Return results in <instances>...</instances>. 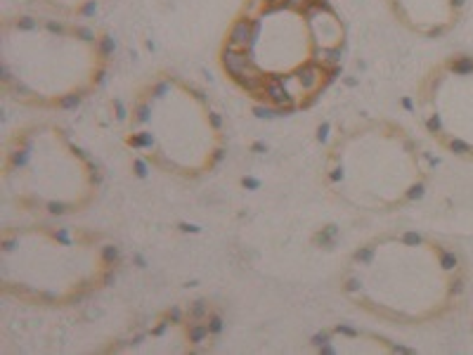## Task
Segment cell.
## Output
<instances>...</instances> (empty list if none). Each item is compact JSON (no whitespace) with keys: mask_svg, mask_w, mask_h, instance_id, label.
Listing matches in <instances>:
<instances>
[{"mask_svg":"<svg viewBox=\"0 0 473 355\" xmlns=\"http://www.w3.org/2000/svg\"><path fill=\"white\" fill-rule=\"evenodd\" d=\"M343 46V19L329 0H247L220 59L249 97L293 112L334 81Z\"/></svg>","mask_w":473,"mask_h":355,"instance_id":"1","label":"cell"},{"mask_svg":"<svg viewBox=\"0 0 473 355\" xmlns=\"http://www.w3.org/2000/svg\"><path fill=\"white\" fill-rule=\"evenodd\" d=\"M107 52L90 29L55 17L21 15L3 26V81L15 99L59 107L90 95Z\"/></svg>","mask_w":473,"mask_h":355,"instance_id":"2","label":"cell"},{"mask_svg":"<svg viewBox=\"0 0 473 355\" xmlns=\"http://www.w3.org/2000/svg\"><path fill=\"white\" fill-rule=\"evenodd\" d=\"M131 142L154 166L199 175L222 154V131L202 90L177 76H159L131 107Z\"/></svg>","mask_w":473,"mask_h":355,"instance_id":"3","label":"cell"},{"mask_svg":"<svg viewBox=\"0 0 473 355\" xmlns=\"http://www.w3.org/2000/svg\"><path fill=\"white\" fill-rule=\"evenodd\" d=\"M5 175L33 197H81L95 180L93 164L57 126L17 131L5 154Z\"/></svg>","mask_w":473,"mask_h":355,"instance_id":"4","label":"cell"},{"mask_svg":"<svg viewBox=\"0 0 473 355\" xmlns=\"http://www.w3.org/2000/svg\"><path fill=\"white\" fill-rule=\"evenodd\" d=\"M43 3H62V5L76 3V5H86V3H93V0H43Z\"/></svg>","mask_w":473,"mask_h":355,"instance_id":"5","label":"cell"}]
</instances>
